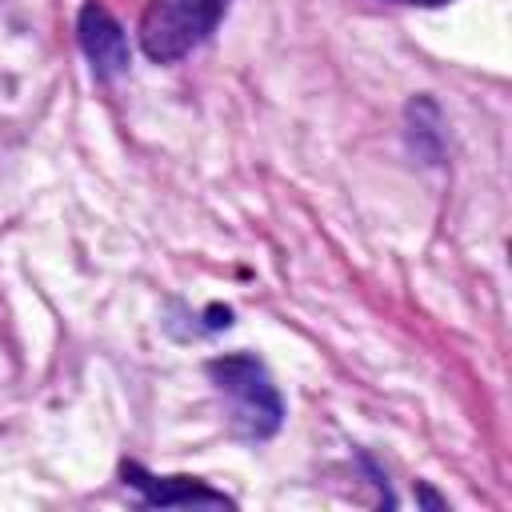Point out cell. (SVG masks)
Returning a JSON list of instances; mask_svg holds the SVG:
<instances>
[{"label": "cell", "instance_id": "1", "mask_svg": "<svg viewBox=\"0 0 512 512\" xmlns=\"http://www.w3.org/2000/svg\"><path fill=\"white\" fill-rule=\"evenodd\" d=\"M208 380L232 400V424L244 440H268L284 424V400L268 376V368L252 352L216 356L204 364Z\"/></svg>", "mask_w": 512, "mask_h": 512}, {"label": "cell", "instance_id": "2", "mask_svg": "<svg viewBox=\"0 0 512 512\" xmlns=\"http://www.w3.org/2000/svg\"><path fill=\"white\" fill-rule=\"evenodd\" d=\"M228 4L232 0H148L136 24L144 56L152 64H176L216 32Z\"/></svg>", "mask_w": 512, "mask_h": 512}, {"label": "cell", "instance_id": "3", "mask_svg": "<svg viewBox=\"0 0 512 512\" xmlns=\"http://www.w3.org/2000/svg\"><path fill=\"white\" fill-rule=\"evenodd\" d=\"M76 40L88 56V64L96 68V76H120L128 72L132 64V48H128V36L120 28V20L100 4V0H88L76 16Z\"/></svg>", "mask_w": 512, "mask_h": 512}, {"label": "cell", "instance_id": "4", "mask_svg": "<svg viewBox=\"0 0 512 512\" xmlns=\"http://www.w3.org/2000/svg\"><path fill=\"white\" fill-rule=\"evenodd\" d=\"M120 476H124V484H132L144 496L148 508H156V504L160 508H172V504H228L232 508V496H224V492H216L192 476H152L136 460H124Z\"/></svg>", "mask_w": 512, "mask_h": 512}, {"label": "cell", "instance_id": "5", "mask_svg": "<svg viewBox=\"0 0 512 512\" xmlns=\"http://www.w3.org/2000/svg\"><path fill=\"white\" fill-rule=\"evenodd\" d=\"M388 4H416V8H440L448 0H388Z\"/></svg>", "mask_w": 512, "mask_h": 512}]
</instances>
